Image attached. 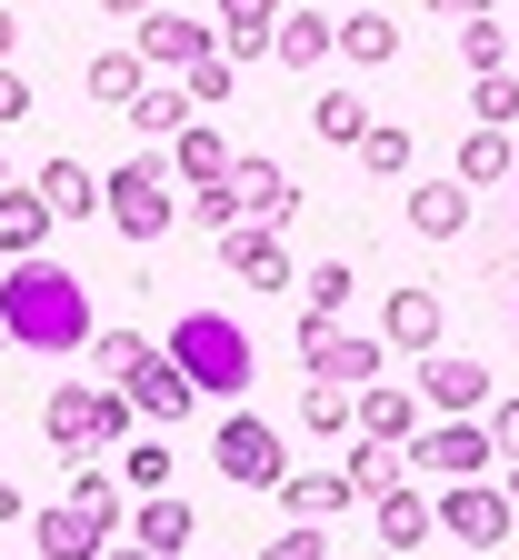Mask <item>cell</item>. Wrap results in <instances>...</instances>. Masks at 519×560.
<instances>
[{"label":"cell","mask_w":519,"mask_h":560,"mask_svg":"<svg viewBox=\"0 0 519 560\" xmlns=\"http://www.w3.org/2000/svg\"><path fill=\"white\" fill-rule=\"evenodd\" d=\"M0 320H11V340H21V350H40V361H70V350H91V340H101L81 270H60L50 250L0 260Z\"/></svg>","instance_id":"cell-1"},{"label":"cell","mask_w":519,"mask_h":560,"mask_svg":"<svg viewBox=\"0 0 519 560\" xmlns=\"http://www.w3.org/2000/svg\"><path fill=\"white\" fill-rule=\"evenodd\" d=\"M161 350H170V371H180L200 400H240L250 371H260V350H250V330H240L231 311H180Z\"/></svg>","instance_id":"cell-2"},{"label":"cell","mask_w":519,"mask_h":560,"mask_svg":"<svg viewBox=\"0 0 519 560\" xmlns=\"http://www.w3.org/2000/svg\"><path fill=\"white\" fill-rule=\"evenodd\" d=\"M130 390H91V381H60L50 400H40V431H50V451H70V460H91V451H110V441H130Z\"/></svg>","instance_id":"cell-3"},{"label":"cell","mask_w":519,"mask_h":560,"mask_svg":"<svg viewBox=\"0 0 519 560\" xmlns=\"http://www.w3.org/2000/svg\"><path fill=\"white\" fill-rule=\"evenodd\" d=\"M400 460H410V480H489L499 470V451H489V420H429V431H410L400 441Z\"/></svg>","instance_id":"cell-4"},{"label":"cell","mask_w":519,"mask_h":560,"mask_svg":"<svg viewBox=\"0 0 519 560\" xmlns=\"http://www.w3.org/2000/svg\"><path fill=\"white\" fill-rule=\"evenodd\" d=\"M101 210H110V231L120 241H161L180 221V200H170V161H120L101 180Z\"/></svg>","instance_id":"cell-5"},{"label":"cell","mask_w":519,"mask_h":560,"mask_svg":"<svg viewBox=\"0 0 519 560\" xmlns=\"http://www.w3.org/2000/svg\"><path fill=\"white\" fill-rule=\"evenodd\" d=\"M300 361H310V381H330V390H369V381H380V361H390V340L300 311Z\"/></svg>","instance_id":"cell-6"},{"label":"cell","mask_w":519,"mask_h":560,"mask_svg":"<svg viewBox=\"0 0 519 560\" xmlns=\"http://www.w3.org/2000/svg\"><path fill=\"white\" fill-rule=\"evenodd\" d=\"M210 460H220V480H240V490H280V480H290V441L270 431L260 410H231V420H220Z\"/></svg>","instance_id":"cell-7"},{"label":"cell","mask_w":519,"mask_h":560,"mask_svg":"<svg viewBox=\"0 0 519 560\" xmlns=\"http://www.w3.org/2000/svg\"><path fill=\"white\" fill-rule=\"evenodd\" d=\"M509 521H519V511H509L499 480H439V530H450L460 550H499Z\"/></svg>","instance_id":"cell-8"},{"label":"cell","mask_w":519,"mask_h":560,"mask_svg":"<svg viewBox=\"0 0 519 560\" xmlns=\"http://www.w3.org/2000/svg\"><path fill=\"white\" fill-rule=\"evenodd\" d=\"M220 270H231V280H250V291H300L290 231H270V221H240V231H220Z\"/></svg>","instance_id":"cell-9"},{"label":"cell","mask_w":519,"mask_h":560,"mask_svg":"<svg viewBox=\"0 0 519 560\" xmlns=\"http://www.w3.org/2000/svg\"><path fill=\"white\" fill-rule=\"evenodd\" d=\"M420 410L429 420H480L489 410V371L480 361H450V350H420Z\"/></svg>","instance_id":"cell-10"},{"label":"cell","mask_w":519,"mask_h":560,"mask_svg":"<svg viewBox=\"0 0 519 560\" xmlns=\"http://www.w3.org/2000/svg\"><path fill=\"white\" fill-rule=\"evenodd\" d=\"M140 60L161 70V81H180V70L200 60V50H220V21H200V11H151L140 21V40H130Z\"/></svg>","instance_id":"cell-11"},{"label":"cell","mask_w":519,"mask_h":560,"mask_svg":"<svg viewBox=\"0 0 519 560\" xmlns=\"http://www.w3.org/2000/svg\"><path fill=\"white\" fill-rule=\"evenodd\" d=\"M231 190H240V221H270V231L300 221V180L280 161H231Z\"/></svg>","instance_id":"cell-12"},{"label":"cell","mask_w":519,"mask_h":560,"mask_svg":"<svg viewBox=\"0 0 519 560\" xmlns=\"http://www.w3.org/2000/svg\"><path fill=\"white\" fill-rule=\"evenodd\" d=\"M369 521H380L390 550H420V540L439 530V490H429V480H400L390 501H369Z\"/></svg>","instance_id":"cell-13"},{"label":"cell","mask_w":519,"mask_h":560,"mask_svg":"<svg viewBox=\"0 0 519 560\" xmlns=\"http://www.w3.org/2000/svg\"><path fill=\"white\" fill-rule=\"evenodd\" d=\"M31 530H40V560H101V550L120 540V530H101V521H91L81 501H50V511H40Z\"/></svg>","instance_id":"cell-14"},{"label":"cell","mask_w":519,"mask_h":560,"mask_svg":"<svg viewBox=\"0 0 519 560\" xmlns=\"http://www.w3.org/2000/svg\"><path fill=\"white\" fill-rule=\"evenodd\" d=\"M190 530H200V511H190V501H170V490L130 511V540L151 550V560H190Z\"/></svg>","instance_id":"cell-15"},{"label":"cell","mask_w":519,"mask_h":560,"mask_svg":"<svg viewBox=\"0 0 519 560\" xmlns=\"http://www.w3.org/2000/svg\"><path fill=\"white\" fill-rule=\"evenodd\" d=\"M350 431H359V441H410V431H420V390L369 381V390L350 400Z\"/></svg>","instance_id":"cell-16"},{"label":"cell","mask_w":519,"mask_h":560,"mask_svg":"<svg viewBox=\"0 0 519 560\" xmlns=\"http://www.w3.org/2000/svg\"><path fill=\"white\" fill-rule=\"evenodd\" d=\"M410 231H420V241H460V231H470V180H460V171H450V180H420V190H410Z\"/></svg>","instance_id":"cell-17"},{"label":"cell","mask_w":519,"mask_h":560,"mask_svg":"<svg viewBox=\"0 0 519 560\" xmlns=\"http://www.w3.org/2000/svg\"><path fill=\"white\" fill-rule=\"evenodd\" d=\"M380 340H390V350H410V361H420V350H439V291H420V280H410V291H390Z\"/></svg>","instance_id":"cell-18"},{"label":"cell","mask_w":519,"mask_h":560,"mask_svg":"<svg viewBox=\"0 0 519 560\" xmlns=\"http://www.w3.org/2000/svg\"><path fill=\"white\" fill-rule=\"evenodd\" d=\"M40 241H50V200L31 180H11V190H0V260H31Z\"/></svg>","instance_id":"cell-19"},{"label":"cell","mask_w":519,"mask_h":560,"mask_svg":"<svg viewBox=\"0 0 519 560\" xmlns=\"http://www.w3.org/2000/svg\"><path fill=\"white\" fill-rule=\"evenodd\" d=\"M280 40V0H220V50L231 60H270Z\"/></svg>","instance_id":"cell-20"},{"label":"cell","mask_w":519,"mask_h":560,"mask_svg":"<svg viewBox=\"0 0 519 560\" xmlns=\"http://www.w3.org/2000/svg\"><path fill=\"white\" fill-rule=\"evenodd\" d=\"M340 480H350V501H390V490L410 480V460H400V441H350Z\"/></svg>","instance_id":"cell-21"},{"label":"cell","mask_w":519,"mask_h":560,"mask_svg":"<svg viewBox=\"0 0 519 560\" xmlns=\"http://www.w3.org/2000/svg\"><path fill=\"white\" fill-rule=\"evenodd\" d=\"M130 410H140V420H161V431H170V420H190V410H200V390H190V381L170 371V350H161V361H151V371L130 381Z\"/></svg>","instance_id":"cell-22"},{"label":"cell","mask_w":519,"mask_h":560,"mask_svg":"<svg viewBox=\"0 0 519 560\" xmlns=\"http://www.w3.org/2000/svg\"><path fill=\"white\" fill-rule=\"evenodd\" d=\"M330 50H340V21H320V11H280V40H270L280 70H320Z\"/></svg>","instance_id":"cell-23"},{"label":"cell","mask_w":519,"mask_h":560,"mask_svg":"<svg viewBox=\"0 0 519 560\" xmlns=\"http://www.w3.org/2000/svg\"><path fill=\"white\" fill-rule=\"evenodd\" d=\"M81 81H91V101H101V110H130L140 91H151V60H140V50L120 40V50H101V60L81 70Z\"/></svg>","instance_id":"cell-24"},{"label":"cell","mask_w":519,"mask_h":560,"mask_svg":"<svg viewBox=\"0 0 519 560\" xmlns=\"http://www.w3.org/2000/svg\"><path fill=\"white\" fill-rule=\"evenodd\" d=\"M120 120H130V130H151V140H180V130L200 120V101H190L180 81H151V91H140V101H130Z\"/></svg>","instance_id":"cell-25"},{"label":"cell","mask_w":519,"mask_h":560,"mask_svg":"<svg viewBox=\"0 0 519 560\" xmlns=\"http://www.w3.org/2000/svg\"><path fill=\"white\" fill-rule=\"evenodd\" d=\"M280 511H290V521H340V511H350V480H340V470H290V480H280Z\"/></svg>","instance_id":"cell-26"},{"label":"cell","mask_w":519,"mask_h":560,"mask_svg":"<svg viewBox=\"0 0 519 560\" xmlns=\"http://www.w3.org/2000/svg\"><path fill=\"white\" fill-rule=\"evenodd\" d=\"M170 180H190V190H200V180H231V140H220L210 120H190V130L170 140Z\"/></svg>","instance_id":"cell-27"},{"label":"cell","mask_w":519,"mask_h":560,"mask_svg":"<svg viewBox=\"0 0 519 560\" xmlns=\"http://www.w3.org/2000/svg\"><path fill=\"white\" fill-rule=\"evenodd\" d=\"M40 200H50V221H91L101 210V180L81 171V161H40V180H31Z\"/></svg>","instance_id":"cell-28"},{"label":"cell","mask_w":519,"mask_h":560,"mask_svg":"<svg viewBox=\"0 0 519 560\" xmlns=\"http://www.w3.org/2000/svg\"><path fill=\"white\" fill-rule=\"evenodd\" d=\"M340 60H350V70L400 60V21H390V11H350V21H340Z\"/></svg>","instance_id":"cell-29"},{"label":"cell","mask_w":519,"mask_h":560,"mask_svg":"<svg viewBox=\"0 0 519 560\" xmlns=\"http://www.w3.org/2000/svg\"><path fill=\"white\" fill-rule=\"evenodd\" d=\"M170 470H180V451H170V441H120V490H130V501H161Z\"/></svg>","instance_id":"cell-30"},{"label":"cell","mask_w":519,"mask_h":560,"mask_svg":"<svg viewBox=\"0 0 519 560\" xmlns=\"http://www.w3.org/2000/svg\"><path fill=\"white\" fill-rule=\"evenodd\" d=\"M509 171H519V140L480 120V130L460 140V180H470V190H489V180H509Z\"/></svg>","instance_id":"cell-31"},{"label":"cell","mask_w":519,"mask_h":560,"mask_svg":"<svg viewBox=\"0 0 519 560\" xmlns=\"http://www.w3.org/2000/svg\"><path fill=\"white\" fill-rule=\"evenodd\" d=\"M350 301H359V270H350V260H310V270H300V311H310V320H340Z\"/></svg>","instance_id":"cell-32"},{"label":"cell","mask_w":519,"mask_h":560,"mask_svg":"<svg viewBox=\"0 0 519 560\" xmlns=\"http://www.w3.org/2000/svg\"><path fill=\"white\" fill-rule=\"evenodd\" d=\"M369 120H380V110H369L359 91H320V101H310V130L330 140V151H359V130H369Z\"/></svg>","instance_id":"cell-33"},{"label":"cell","mask_w":519,"mask_h":560,"mask_svg":"<svg viewBox=\"0 0 519 560\" xmlns=\"http://www.w3.org/2000/svg\"><path fill=\"white\" fill-rule=\"evenodd\" d=\"M410 161H420V140H410L400 120H369V130H359V171H369V180H400Z\"/></svg>","instance_id":"cell-34"},{"label":"cell","mask_w":519,"mask_h":560,"mask_svg":"<svg viewBox=\"0 0 519 560\" xmlns=\"http://www.w3.org/2000/svg\"><path fill=\"white\" fill-rule=\"evenodd\" d=\"M91 361L110 371V390H130L140 371H151V361H161V340H140V330H101V340H91Z\"/></svg>","instance_id":"cell-35"},{"label":"cell","mask_w":519,"mask_h":560,"mask_svg":"<svg viewBox=\"0 0 519 560\" xmlns=\"http://www.w3.org/2000/svg\"><path fill=\"white\" fill-rule=\"evenodd\" d=\"M180 91H190L200 110H220V101H231V91H240V60H231V50H200V60L180 70Z\"/></svg>","instance_id":"cell-36"},{"label":"cell","mask_w":519,"mask_h":560,"mask_svg":"<svg viewBox=\"0 0 519 560\" xmlns=\"http://www.w3.org/2000/svg\"><path fill=\"white\" fill-rule=\"evenodd\" d=\"M509 50H519V40H509L499 11H489V21H460V60H470V81H480V70H509Z\"/></svg>","instance_id":"cell-37"},{"label":"cell","mask_w":519,"mask_h":560,"mask_svg":"<svg viewBox=\"0 0 519 560\" xmlns=\"http://www.w3.org/2000/svg\"><path fill=\"white\" fill-rule=\"evenodd\" d=\"M300 431H320V441H350V390L310 381V390H300Z\"/></svg>","instance_id":"cell-38"},{"label":"cell","mask_w":519,"mask_h":560,"mask_svg":"<svg viewBox=\"0 0 519 560\" xmlns=\"http://www.w3.org/2000/svg\"><path fill=\"white\" fill-rule=\"evenodd\" d=\"M470 110H480L489 130H509V120H519V70H480V81H470Z\"/></svg>","instance_id":"cell-39"},{"label":"cell","mask_w":519,"mask_h":560,"mask_svg":"<svg viewBox=\"0 0 519 560\" xmlns=\"http://www.w3.org/2000/svg\"><path fill=\"white\" fill-rule=\"evenodd\" d=\"M180 210H190V221H200L210 241H220V231H240V190H231V180H200V190H190Z\"/></svg>","instance_id":"cell-40"},{"label":"cell","mask_w":519,"mask_h":560,"mask_svg":"<svg viewBox=\"0 0 519 560\" xmlns=\"http://www.w3.org/2000/svg\"><path fill=\"white\" fill-rule=\"evenodd\" d=\"M70 501H81L101 530H130V521H120V480H110V470H81V480H70Z\"/></svg>","instance_id":"cell-41"},{"label":"cell","mask_w":519,"mask_h":560,"mask_svg":"<svg viewBox=\"0 0 519 560\" xmlns=\"http://www.w3.org/2000/svg\"><path fill=\"white\" fill-rule=\"evenodd\" d=\"M260 560H330V521H290L280 540H260Z\"/></svg>","instance_id":"cell-42"},{"label":"cell","mask_w":519,"mask_h":560,"mask_svg":"<svg viewBox=\"0 0 519 560\" xmlns=\"http://www.w3.org/2000/svg\"><path fill=\"white\" fill-rule=\"evenodd\" d=\"M480 420H489V451H499V460H519V390H509V400H489Z\"/></svg>","instance_id":"cell-43"},{"label":"cell","mask_w":519,"mask_h":560,"mask_svg":"<svg viewBox=\"0 0 519 560\" xmlns=\"http://www.w3.org/2000/svg\"><path fill=\"white\" fill-rule=\"evenodd\" d=\"M0 120H31V81H21L11 60H0Z\"/></svg>","instance_id":"cell-44"},{"label":"cell","mask_w":519,"mask_h":560,"mask_svg":"<svg viewBox=\"0 0 519 560\" xmlns=\"http://www.w3.org/2000/svg\"><path fill=\"white\" fill-rule=\"evenodd\" d=\"M499 0H429V21H489Z\"/></svg>","instance_id":"cell-45"},{"label":"cell","mask_w":519,"mask_h":560,"mask_svg":"<svg viewBox=\"0 0 519 560\" xmlns=\"http://www.w3.org/2000/svg\"><path fill=\"white\" fill-rule=\"evenodd\" d=\"M101 11H110V21H130V31H140V21H151V11H161V0H101Z\"/></svg>","instance_id":"cell-46"},{"label":"cell","mask_w":519,"mask_h":560,"mask_svg":"<svg viewBox=\"0 0 519 560\" xmlns=\"http://www.w3.org/2000/svg\"><path fill=\"white\" fill-rule=\"evenodd\" d=\"M11 50H21V21H11V11H0V60H11Z\"/></svg>","instance_id":"cell-47"},{"label":"cell","mask_w":519,"mask_h":560,"mask_svg":"<svg viewBox=\"0 0 519 560\" xmlns=\"http://www.w3.org/2000/svg\"><path fill=\"white\" fill-rule=\"evenodd\" d=\"M101 560H151V550H140V540H110V550H101Z\"/></svg>","instance_id":"cell-48"},{"label":"cell","mask_w":519,"mask_h":560,"mask_svg":"<svg viewBox=\"0 0 519 560\" xmlns=\"http://www.w3.org/2000/svg\"><path fill=\"white\" fill-rule=\"evenodd\" d=\"M499 490H509V511H519V460H499Z\"/></svg>","instance_id":"cell-49"},{"label":"cell","mask_w":519,"mask_h":560,"mask_svg":"<svg viewBox=\"0 0 519 560\" xmlns=\"http://www.w3.org/2000/svg\"><path fill=\"white\" fill-rule=\"evenodd\" d=\"M0 521H21V490H11V480H0Z\"/></svg>","instance_id":"cell-50"},{"label":"cell","mask_w":519,"mask_h":560,"mask_svg":"<svg viewBox=\"0 0 519 560\" xmlns=\"http://www.w3.org/2000/svg\"><path fill=\"white\" fill-rule=\"evenodd\" d=\"M0 350H11V320H0Z\"/></svg>","instance_id":"cell-51"},{"label":"cell","mask_w":519,"mask_h":560,"mask_svg":"<svg viewBox=\"0 0 519 560\" xmlns=\"http://www.w3.org/2000/svg\"><path fill=\"white\" fill-rule=\"evenodd\" d=\"M0 190H11V161H0Z\"/></svg>","instance_id":"cell-52"},{"label":"cell","mask_w":519,"mask_h":560,"mask_svg":"<svg viewBox=\"0 0 519 560\" xmlns=\"http://www.w3.org/2000/svg\"><path fill=\"white\" fill-rule=\"evenodd\" d=\"M509 190H519V171H509Z\"/></svg>","instance_id":"cell-53"},{"label":"cell","mask_w":519,"mask_h":560,"mask_svg":"<svg viewBox=\"0 0 519 560\" xmlns=\"http://www.w3.org/2000/svg\"><path fill=\"white\" fill-rule=\"evenodd\" d=\"M509 40H519V31H509Z\"/></svg>","instance_id":"cell-54"},{"label":"cell","mask_w":519,"mask_h":560,"mask_svg":"<svg viewBox=\"0 0 519 560\" xmlns=\"http://www.w3.org/2000/svg\"><path fill=\"white\" fill-rule=\"evenodd\" d=\"M509 301H519V291H509Z\"/></svg>","instance_id":"cell-55"}]
</instances>
